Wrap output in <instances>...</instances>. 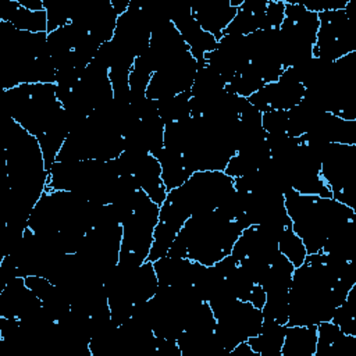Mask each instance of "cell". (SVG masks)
<instances>
[{
    "mask_svg": "<svg viewBox=\"0 0 356 356\" xmlns=\"http://www.w3.org/2000/svg\"><path fill=\"white\" fill-rule=\"evenodd\" d=\"M355 281L339 278L324 261L321 252L310 253L295 267L288 293L286 325H318L331 321Z\"/></svg>",
    "mask_w": 356,
    "mask_h": 356,
    "instance_id": "obj_1",
    "label": "cell"
},
{
    "mask_svg": "<svg viewBox=\"0 0 356 356\" xmlns=\"http://www.w3.org/2000/svg\"><path fill=\"white\" fill-rule=\"evenodd\" d=\"M100 214L102 206L74 192L46 189L29 216L28 227L35 234H56L60 249L70 254L78 252Z\"/></svg>",
    "mask_w": 356,
    "mask_h": 356,
    "instance_id": "obj_2",
    "label": "cell"
},
{
    "mask_svg": "<svg viewBox=\"0 0 356 356\" xmlns=\"http://www.w3.org/2000/svg\"><path fill=\"white\" fill-rule=\"evenodd\" d=\"M243 229L239 221L229 220L220 210L195 214L179 229L168 256L188 257L203 266H213L231 254Z\"/></svg>",
    "mask_w": 356,
    "mask_h": 356,
    "instance_id": "obj_3",
    "label": "cell"
},
{
    "mask_svg": "<svg viewBox=\"0 0 356 356\" xmlns=\"http://www.w3.org/2000/svg\"><path fill=\"white\" fill-rule=\"evenodd\" d=\"M284 199L292 229L302 239L307 254L320 252L327 239L355 217L350 207L332 197L302 195L289 189Z\"/></svg>",
    "mask_w": 356,
    "mask_h": 356,
    "instance_id": "obj_4",
    "label": "cell"
},
{
    "mask_svg": "<svg viewBox=\"0 0 356 356\" xmlns=\"http://www.w3.org/2000/svg\"><path fill=\"white\" fill-rule=\"evenodd\" d=\"M234 191V178L224 171L193 172L181 186L167 193L160 204L159 221L179 232L189 217L217 210Z\"/></svg>",
    "mask_w": 356,
    "mask_h": 356,
    "instance_id": "obj_5",
    "label": "cell"
},
{
    "mask_svg": "<svg viewBox=\"0 0 356 356\" xmlns=\"http://www.w3.org/2000/svg\"><path fill=\"white\" fill-rule=\"evenodd\" d=\"M4 100L10 118L35 138L53 129L64 115L56 83H21L4 90Z\"/></svg>",
    "mask_w": 356,
    "mask_h": 356,
    "instance_id": "obj_6",
    "label": "cell"
},
{
    "mask_svg": "<svg viewBox=\"0 0 356 356\" xmlns=\"http://www.w3.org/2000/svg\"><path fill=\"white\" fill-rule=\"evenodd\" d=\"M160 206L140 191L132 214L122 224V239L118 266L135 268L147 260L154 228L159 222Z\"/></svg>",
    "mask_w": 356,
    "mask_h": 356,
    "instance_id": "obj_7",
    "label": "cell"
},
{
    "mask_svg": "<svg viewBox=\"0 0 356 356\" xmlns=\"http://www.w3.org/2000/svg\"><path fill=\"white\" fill-rule=\"evenodd\" d=\"M209 305L216 317L214 332L227 352L259 334L263 313L250 302L229 296L209 302Z\"/></svg>",
    "mask_w": 356,
    "mask_h": 356,
    "instance_id": "obj_8",
    "label": "cell"
},
{
    "mask_svg": "<svg viewBox=\"0 0 356 356\" xmlns=\"http://www.w3.org/2000/svg\"><path fill=\"white\" fill-rule=\"evenodd\" d=\"M318 21L313 57L324 61H337L356 51V25L349 21L343 8L318 13Z\"/></svg>",
    "mask_w": 356,
    "mask_h": 356,
    "instance_id": "obj_9",
    "label": "cell"
},
{
    "mask_svg": "<svg viewBox=\"0 0 356 356\" xmlns=\"http://www.w3.org/2000/svg\"><path fill=\"white\" fill-rule=\"evenodd\" d=\"M293 270V264L281 253L270 264V268L260 284L266 292V302L261 307L263 318L286 325L288 293Z\"/></svg>",
    "mask_w": 356,
    "mask_h": 356,
    "instance_id": "obj_10",
    "label": "cell"
},
{
    "mask_svg": "<svg viewBox=\"0 0 356 356\" xmlns=\"http://www.w3.org/2000/svg\"><path fill=\"white\" fill-rule=\"evenodd\" d=\"M197 68V61L191 51L182 54L175 61L153 72L146 90V97L160 100L191 90Z\"/></svg>",
    "mask_w": 356,
    "mask_h": 356,
    "instance_id": "obj_11",
    "label": "cell"
},
{
    "mask_svg": "<svg viewBox=\"0 0 356 356\" xmlns=\"http://www.w3.org/2000/svg\"><path fill=\"white\" fill-rule=\"evenodd\" d=\"M118 14L111 0H99L82 6L75 4L71 24L90 33L97 42L104 43L113 39Z\"/></svg>",
    "mask_w": 356,
    "mask_h": 356,
    "instance_id": "obj_12",
    "label": "cell"
},
{
    "mask_svg": "<svg viewBox=\"0 0 356 356\" xmlns=\"http://www.w3.org/2000/svg\"><path fill=\"white\" fill-rule=\"evenodd\" d=\"M278 238L277 232L264 225H250L241 232L231 254L238 261L249 257L270 266L280 254Z\"/></svg>",
    "mask_w": 356,
    "mask_h": 356,
    "instance_id": "obj_13",
    "label": "cell"
},
{
    "mask_svg": "<svg viewBox=\"0 0 356 356\" xmlns=\"http://www.w3.org/2000/svg\"><path fill=\"white\" fill-rule=\"evenodd\" d=\"M170 19L188 44L191 54L197 61V65L204 63V54L217 47V39L206 32L192 15L191 7H175L170 11Z\"/></svg>",
    "mask_w": 356,
    "mask_h": 356,
    "instance_id": "obj_14",
    "label": "cell"
},
{
    "mask_svg": "<svg viewBox=\"0 0 356 356\" xmlns=\"http://www.w3.org/2000/svg\"><path fill=\"white\" fill-rule=\"evenodd\" d=\"M305 96V86L300 82L278 79L266 83L261 89L253 93L248 100L260 113L271 110H289L299 104Z\"/></svg>",
    "mask_w": 356,
    "mask_h": 356,
    "instance_id": "obj_15",
    "label": "cell"
},
{
    "mask_svg": "<svg viewBox=\"0 0 356 356\" xmlns=\"http://www.w3.org/2000/svg\"><path fill=\"white\" fill-rule=\"evenodd\" d=\"M42 307L40 299L28 288L24 277H14L0 291V317L21 320Z\"/></svg>",
    "mask_w": 356,
    "mask_h": 356,
    "instance_id": "obj_16",
    "label": "cell"
},
{
    "mask_svg": "<svg viewBox=\"0 0 356 356\" xmlns=\"http://www.w3.org/2000/svg\"><path fill=\"white\" fill-rule=\"evenodd\" d=\"M159 285L184 286L193 285L206 266L188 257L164 256L153 261Z\"/></svg>",
    "mask_w": 356,
    "mask_h": 356,
    "instance_id": "obj_17",
    "label": "cell"
},
{
    "mask_svg": "<svg viewBox=\"0 0 356 356\" xmlns=\"http://www.w3.org/2000/svg\"><path fill=\"white\" fill-rule=\"evenodd\" d=\"M191 11L200 26L220 40L222 32L236 15L238 8L231 6L229 0H204L191 6Z\"/></svg>",
    "mask_w": 356,
    "mask_h": 356,
    "instance_id": "obj_18",
    "label": "cell"
},
{
    "mask_svg": "<svg viewBox=\"0 0 356 356\" xmlns=\"http://www.w3.org/2000/svg\"><path fill=\"white\" fill-rule=\"evenodd\" d=\"M132 175L135 177L139 188L150 197L152 202L160 206L165 200L168 192L161 179L160 163L153 154H143Z\"/></svg>",
    "mask_w": 356,
    "mask_h": 356,
    "instance_id": "obj_19",
    "label": "cell"
},
{
    "mask_svg": "<svg viewBox=\"0 0 356 356\" xmlns=\"http://www.w3.org/2000/svg\"><path fill=\"white\" fill-rule=\"evenodd\" d=\"M0 21L11 24L18 31L47 32V15L44 10L32 11L18 0H6L0 6Z\"/></svg>",
    "mask_w": 356,
    "mask_h": 356,
    "instance_id": "obj_20",
    "label": "cell"
},
{
    "mask_svg": "<svg viewBox=\"0 0 356 356\" xmlns=\"http://www.w3.org/2000/svg\"><path fill=\"white\" fill-rule=\"evenodd\" d=\"M317 325H286L281 356H314Z\"/></svg>",
    "mask_w": 356,
    "mask_h": 356,
    "instance_id": "obj_21",
    "label": "cell"
},
{
    "mask_svg": "<svg viewBox=\"0 0 356 356\" xmlns=\"http://www.w3.org/2000/svg\"><path fill=\"white\" fill-rule=\"evenodd\" d=\"M285 331L286 325L263 318L259 334L249 338L246 342L260 356H281Z\"/></svg>",
    "mask_w": 356,
    "mask_h": 356,
    "instance_id": "obj_22",
    "label": "cell"
},
{
    "mask_svg": "<svg viewBox=\"0 0 356 356\" xmlns=\"http://www.w3.org/2000/svg\"><path fill=\"white\" fill-rule=\"evenodd\" d=\"M153 156L160 163L161 179L164 182L167 192L181 186L192 175V172L189 171L184 161L182 154L163 147Z\"/></svg>",
    "mask_w": 356,
    "mask_h": 356,
    "instance_id": "obj_23",
    "label": "cell"
},
{
    "mask_svg": "<svg viewBox=\"0 0 356 356\" xmlns=\"http://www.w3.org/2000/svg\"><path fill=\"white\" fill-rule=\"evenodd\" d=\"M157 113L164 124L191 117V90L156 100Z\"/></svg>",
    "mask_w": 356,
    "mask_h": 356,
    "instance_id": "obj_24",
    "label": "cell"
},
{
    "mask_svg": "<svg viewBox=\"0 0 356 356\" xmlns=\"http://www.w3.org/2000/svg\"><path fill=\"white\" fill-rule=\"evenodd\" d=\"M278 249H280V253L282 256H285L292 264L293 267H299L306 256H307V252H306V248L302 242V239L293 232L292 229V225H289L278 238Z\"/></svg>",
    "mask_w": 356,
    "mask_h": 356,
    "instance_id": "obj_25",
    "label": "cell"
},
{
    "mask_svg": "<svg viewBox=\"0 0 356 356\" xmlns=\"http://www.w3.org/2000/svg\"><path fill=\"white\" fill-rule=\"evenodd\" d=\"M178 232L163 222H157L153 234V243L147 256V260L156 261L168 254L171 245L174 243Z\"/></svg>",
    "mask_w": 356,
    "mask_h": 356,
    "instance_id": "obj_26",
    "label": "cell"
},
{
    "mask_svg": "<svg viewBox=\"0 0 356 356\" xmlns=\"http://www.w3.org/2000/svg\"><path fill=\"white\" fill-rule=\"evenodd\" d=\"M288 110H271L261 114V125L266 134L286 132Z\"/></svg>",
    "mask_w": 356,
    "mask_h": 356,
    "instance_id": "obj_27",
    "label": "cell"
}]
</instances>
